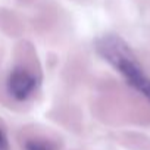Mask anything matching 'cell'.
<instances>
[{"instance_id":"obj_2","label":"cell","mask_w":150,"mask_h":150,"mask_svg":"<svg viewBox=\"0 0 150 150\" xmlns=\"http://www.w3.org/2000/svg\"><path fill=\"white\" fill-rule=\"evenodd\" d=\"M38 80L37 77L25 68H15L8 77L6 90L18 102L28 100L37 90Z\"/></svg>"},{"instance_id":"obj_5","label":"cell","mask_w":150,"mask_h":150,"mask_svg":"<svg viewBox=\"0 0 150 150\" xmlns=\"http://www.w3.org/2000/svg\"><path fill=\"white\" fill-rule=\"evenodd\" d=\"M138 93H141V94H143V96H144L149 102H150V78H149V80L143 84V87L138 90Z\"/></svg>"},{"instance_id":"obj_4","label":"cell","mask_w":150,"mask_h":150,"mask_svg":"<svg viewBox=\"0 0 150 150\" xmlns=\"http://www.w3.org/2000/svg\"><path fill=\"white\" fill-rule=\"evenodd\" d=\"M0 150H9V141L8 135L3 128H0Z\"/></svg>"},{"instance_id":"obj_1","label":"cell","mask_w":150,"mask_h":150,"mask_svg":"<svg viewBox=\"0 0 150 150\" xmlns=\"http://www.w3.org/2000/svg\"><path fill=\"white\" fill-rule=\"evenodd\" d=\"M96 47L100 56L108 60L137 91L149 80V77H146V74L143 72V68L135 54L121 37L113 34L105 35L97 41Z\"/></svg>"},{"instance_id":"obj_3","label":"cell","mask_w":150,"mask_h":150,"mask_svg":"<svg viewBox=\"0 0 150 150\" xmlns=\"http://www.w3.org/2000/svg\"><path fill=\"white\" fill-rule=\"evenodd\" d=\"M25 150H54V147L44 140H30L25 143Z\"/></svg>"}]
</instances>
